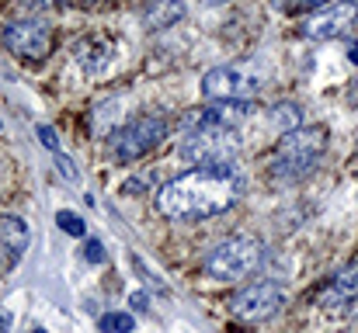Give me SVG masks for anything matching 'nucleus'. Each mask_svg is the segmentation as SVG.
<instances>
[{"label":"nucleus","instance_id":"obj_20","mask_svg":"<svg viewBox=\"0 0 358 333\" xmlns=\"http://www.w3.org/2000/svg\"><path fill=\"white\" fill-rule=\"evenodd\" d=\"M24 7H31V10H42V7H49L52 0H21Z\"/></svg>","mask_w":358,"mask_h":333},{"label":"nucleus","instance_id":"obj_13","mask_svg":"<svg viewBox=\"0 0 358 333\" xmlns=\"http://www.w3.org/2000/svg\"><path fill=\"white\" fill-rule=\"evenodd\" d=\"M98 327H101V333H132L136 320L129 313H108V316H101Z\"/></svg>","mask_w":358,"mask_h":333},{"label":"nucleus","instance_id":"obj_2","mask_svg":"<svg viewBox=\"0 0 358 333\" xmlns=\"http://www.w3.org/2000/svg\"><path fill=\"white\" fill-rule=\"evenodd\" d=\"M327 146V132L324 128H292L278 139L275 153H271V174L278 181H303L306 174L317 170L320 156Z\"/></svg>","mask_w":358,"mask_h":333},{"label":"nucleus","instance_id":"obj_6","mask_svg":"<svg viewBox=\"0 0 358 333\" xmlns=\"http://www.w3.org/2000/svg\"><path fill=\"white\" fill-rule=\"evenodd\" d=\"M164 139H167V121L157 118V114H146V118H136V121L122 125L112 135V153L122 163H132V160L146 156L150 149H157Z\"/></svg>","mask_w":358,"mask_h":333},{"label":"nucleus","instance_id":"obj_3","mask_svg":"<svg viewBox=\"0 0 358 333\" xmlns=\"http://www.w3.org/2000/svg\"><path fill=\"white\" fill-rule=\"evenodd\" d=\"M261 260H264V243L261 239H254V236H230V239L216 243L206 253L202 267L216 281H240V278L254 274L261 267Z\"/></svg>","mask_w":358,"mask_h":333},{"label":"nucleus","instance_id":"obj_7","mask_svg":"<svg viewBox=\"0 0 358 333\" xmlns=\"http://www.w3.org/2000/svg\"><path fill=\"white\" fill-rule=\"evenodd\" d=\"M285 306V288L278 281H254L230 299V313L243 323H264Z\"/></svg>","mask_w":358,"mask_h":333},{"label":"nucleus","instance_id":"obj_21","mask_svg":"<svg viewBox=\"0 0 358 333\" xmlns=\"http://www.w3.org/2000/svg\"><path fill=\"white\" fill-rule=\"evenodd\" d=\"M348 59L358 66V42H352V45H348Z\"/></svg>","mask_w":358,"mask_h":333},{"label":"nucleus","instance_id":"obj_11","mask_svg":"<svg viewBox=\"0 0 358 333\" xmlns=\"http://www.w3.org/2000/svg\"><path fill=\"white\" fill-rule=\"evenodd\" d=\"M28 222L17 219V216H0V246L10 253V257H21L28 250Z\"/></svg>","mask_w":358,"mask_h":333},{"label":"nucleus","instance_id":"obj_10","mask_svg":"<svg viewBox=\"0 0 358 333\" xmlns=\"http://www.w3.org/2000/svg\"><path fill=\"white\" fill-rule=\"evenodd\" d=\"M352 299H358V260H352L348 267H341V271L331 278V285L320 292V302H324V306L352 302Z\"/></svg>","mask_w":358,"mask_h":333},{"label":"nucleus","instance_id":"obj_23","mask_svg":"<svg viewBox=\"0 0 358 333\" xmlns=\"http://www.w3.org/2000/svg\"><path fill=\"white\" fill-rule=\"evenodd\" d=\"M206 3H213V7H220V3H230V0H206Z\"/></svg>","mask_w":358,"mask_h":333},{"label":"nucleus","instance_id":"obj_16","mask_svg":"<svg viewBox=\"0 0 358 333\" xmlns=\"http://www.w3.org/2000/svg\"><path fill=\"white\" fill-rule=\"evenodd\" d=\"M56 222H59V229L70 232V236H84V232H87V225H84V219H80L77 212H59Z\"/></svg>","mask_w":358,"mask_h":333},{"label":"nucleus","instance_id":"obj_17","mask_svg":"<svg viewBox=\"0 0 358 333\" xmlns=\"http://www.w3.org/2000/svg\"><path fill=\"white\" fill-rule=\"evenodd\" d=\"M38 139H42L45 149L59 153V139H56V128H52V125H38Z\"/></svg>","mask_w":358,"mask_h":333},{"label":"nucleus","instance_id":"obj_15","mask_svg":"<svg viewBox=\"0 0 358 333\" xmlns=\"http://www.w3.org/2000/svg\"><path fill=\"white\" fill-rule=\"evenodd\" d=\"M331 0H275V7L278 10H285V14H299V10H320V7H327Z\"/></svg>","mask_w":358,"mask_h":333},{"label":"nucleus","instance_id":"obj_9","mask_svg":"<svg viewBox=\"0 0 358 333\" xmlns=\"http://www.w3.org/2000/svg\"><path fill=\"white\" fill-rule=\"evenodd\" d=\"M355 21H358V0L327 3V7H320V10L306 21L303 35L313 38V42H327V38H338L341 31H348Z\"/></svg>","mask_w":358,"mask_h":333},{"label":"nucleus","instance_id":"obj_18","mask_svg":"<svg viewBox=\"0 0 358 333\" xmlns=\"http://www.w3.org/2000/svg\"><path fill=\"white\" fill-rule=\"evenodd\" d=\"M84 257H87L91 264H101V260H105V246H101V239H87V243H84Z\"/></svg>","mask_w":358,"mask_h":333},{"label":"nucleus","instance_id":"obj_8","mask_svg":"<svg viewBox=\"0 0 358 333\" xmlns=\"http://www.w3.org/2000/svg\"><path fill=\"white\" fill-rule=\"evenodd\" d=\"M3 45L7 52H14L17 59H45L52 52V28L42 17H24V21H10L3 28Z\"/></svg>","mask_w":358,"mask_h":333},{"label":"nucleus","instance_id":"obj_19","mask_svg":"<svg viewBox=\"0 0 358 333\" xmlns=\"http://www.w3.org/2000/svg\"><path fill=\"white\" fill-rule=\"evenodd\" d=\"M56 170H59L66 181H77V167H73V160L63 156V153H56Z\"/></svg>","mask_w":358,"mask_h":333},{"label":"nucleus","instance_id":"obj_4","mask_svg":"<svg viewBox=\"0 0 358 333\" xmlns=\"http://www.w3.org/2000/svg\"><path fill=\"white\" fill-rule=\"evenodd\" d=\"M240 153V139L237 128H192L185 146H181V156L199 163V167H220V163H230Z\"/></svg>","mask_w":358,"mask_h":333},{"label":"nucleus","instance_id":"obj_14","mask_svg":"<svg viewBox=\"0 0 358 333\" xmlns=\"http://www.w3.org/2000/svg\"><path fill=\"white\" fill-rule=\"evenodd\" d=\"M299 121H303V114H299L296 105H278V108H275V125H278V128L292 132V128H299Z\"/></svg>","mask_w":358,"mask_h":333},{"label":"nucleus","instance_id":"obj_1","mask_svg":"<svg viewBox=\"0 0 358 333\" xmlns=\"http://www.w3.org/2000/svg\"><path fill=\"white\" fill-rule=\"evenodd\" d=\"M240 191H243V181L234 163L192 167L157 191V212L174 222L209 219V216L234 209Z\"/></svg>","mask_w":358,"mask_h":333},{"label":"nucleus","instance_id":"obj_5","mask_svg":"<svg viewBox=\"0 0 358 333\" xmlns=\"http://www.w3.org/2000/svg\"><path fill=\"white\" fill-rule=\"evenodd\" d=\"M261 94V77L250 66H216L202 77V98L206 101H250Z\"/></svg>","mask_w":358,"mask_h":333},{"label":"nucleus","instance_id":"obj_24","mask_svg":"<svg viewBox=\"0 0 358 333\" xmlns=\"http://www.w3.org/2000/svg\"><path fill=\"white\" fill-rule=\"evenodd\" d=\"M35 333H42V330H35Z\"/></svg>","mask_w":358,"mask_h":333},{"label":"nucleus","instance_id":"obj_12","mask_svg":"<svg viewBox=\"0 0 358 333\" xmlns=\"http://www.w3.org/2000/svg\"><path fill=\"white\" fill-rule=\"evenodd\" d=\"M181 17H185V0H153V3L146 7V14H143V21H146L150 31L171 28V24L181 21Z\"/></svg>","mask_w":358,"mask_h":333},{"label":"nucleus","instance_id":"obj_22","mask_svg":"<svg viewBox=\"0 0 358 333\" xmlns=\"http://www.w3.org/2000/svg\"><path fill=\"white\" fill-rule=\"evenodd\" d=\"M10 330V316H0V333Z\"/></svg>","mask_w":358,"mask_h":333}]
</instances>
